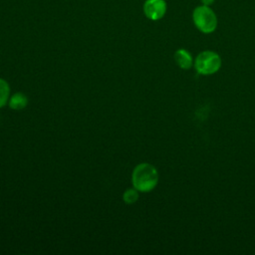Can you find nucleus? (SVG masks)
<instances>
[{
    "label": "nucleus",
    "mask_w": 255,
    "mask_h": 255,
    "mask_svg": "<svg viewBox=\"0 0 255 255\" xmlns=\"http://www.w3.org/2000/svg\"><path fill=\"white\" fill-rule=\"evenodd\" d=\"M131 181L133 187L139 192H149L157 185V169L150 163H139L132 171Z\"/></svg>",
    "instance_id": "f257e3e1"
},
{
    "label": "nucleus",
    "mask_w": 255,
    "mask_h": 255,
    "mask_svg": "<svg viewBox=\"0 0 255 255\" xmlns=\"http://www.w3.org/2000/svg\"><path fill=\"white\" fill-rule=\"evenodd\" d=\"M192 21L197 30L204 34L213 33L218 24L217 16L210 6L199 5L192 11Z\"/></svg>",
    "instance_id": "f03ea898"
},
{
    "label": "nucleus",
    "mask_w": 255,
    "mask_h": 255,
    "mask_svg": "<svg viewBox=\"0 0 255 255\" xmlns=\"http://www.w3.org/2000/svg\"><path fill=\"white\" fill-rule=\"evenodd\" d=\"M221 65V57L218 53L211 50L200 52L193 62L196 72L202 76H210L217 73L220 70Z\"/></svg>",
    "instance_id": "7ed1b4c3"
},
{
    "label": "nucleus",
    "mask_w": 255,
    "mask_h": 255,
    "mask_svg": "<svg viewBox=\"0 0 255 255\" xmlns=\"http://www.w3.org/2000/svg\"><path fill=\"white\" fill-rule=\"evenodd\" d=\"M166 9L165 0H145L143 3V13L146 18L152 21L161 19L165 15Z\"/></svg>",
    "instance_id": "20e7f679"
},
{
    "label": "nucleus",
    "mask_w": 255,
    "mask_h": 255,
    "mask_svg": "<svg viewBox=\"0 0 255 255\" xmlns=\"http://www.w3.org/2000/svg\"><path fill=\"white\" fill-rule=\"evenodd\" d=\"M174 61L176 65L182 70H188L193 66V58L189 51L186 49L180 48L177 49L174 53Z\"/></svg>",
    "instance_id": "39448f33"
},
{
    "label": "nucleus",
    "mask_w": 255,
    "mask_h": 255,
    "mask_svg": "<svg viewBox=\"0 0 255 255\" xmlns=\"http://www.w3.org/2000/svg\"><path fill=\"white\" fill-rule=\"evenodd\" d=\"M28 104V99L25 94L23 93H15L10 101H9V107L15 111H20L24 109Z\"/></svg>",
    "instance_id": "423d86ee"
},
{
    "label": "nucleus",
    "mask_w": 255,
    "mask_h": 255,
    "mask_svg": "<svg viewBox=\"0 0 255 255\" xmlns=\"http://www.w3.org/2000/svg\"><path fill=\"white\" fill-rule=\"evenodd\" d=\"M10 94V88L8 83L0 78V108L6 105Z\"/></svg>",
    "instance_id": "0eeeda50"
},
{
    "label": "nucleus",
    "mask_w": 255,
    "mask_h": 255,
    "mask_svg": "<svg viewBox=\"0 0 255 255\" xmlns=\"http://www.w3.org/2000/svg\"><path fill=\"white\" fill-rule=\"evenodd\" d=\"M137 198H138V190H136L134 187L127 189L123 194V199L128 204L134 203L137 200Z\"/></svg>",
    "instance_id": "6e6552de"
},
{
    "label": "nucleus",
    "mask_w": 255,
    "mask_h": 255,
    "mask_svg": "<svg viewBox=\"0 0 255 255\" xmlns=\"http://www.w3.org/2000/svg\"><path fill=\"white\" fill-rule=\"evenodd\" d=\"M201 1V3H202V5H206V6H210V5H212L213 4V2L215 1V0H200Z\"/></svg>",
    "instance_id": "1a4fd4ad"
}]
</instances>
